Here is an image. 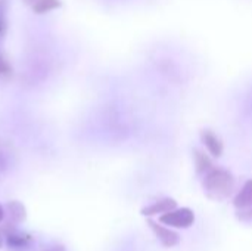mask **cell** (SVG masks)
Masks as SVG:
<instances>
[{"label": "cell", "mask_w": 252, "mask_h": 251, "mask_svg": "<svg viewBox=\"0 0 252 251\" xmlns=\"http://www.w3.org/2000/svg\"><path fill=\"white\" fill-rule=\"evenodd\" d=\"M204 189L213 200H226L235 189V178L224 169L213 167L204 178Z\"/></svg>", "instance_id": "obj_1"}, {"label": "cell", "mask_w": 252, "mask_h": 251, "mask_svg": "<svg viewBox=\"0 0 252 251\" xmlns=\"http://www.w3.org/2000/svg\"><path fill=\"white\" fill-rule=\"evenodd\" d=\"M159 222L162 225L171 226V228H179V229H186L190 228L195 223V215L190 209H174L171 212H167L159 216Z\"/></svg>", "instance_id": "obj_2"}, {"label": "cell", "mask_w": 252, "mask_h": 251, "mask_svg": "<svg viewBox=\"0 0 252 251\" xmlns=\"http://www.w3.org/2000/svg\"><path fill=\"white\" fill-rule=\"evenodd\" d=\"M149 228L152 229L154 235L159 240V243L167 247V249H173L176 246L180 244V235L174 231H171L170 228H167V225H162L161 222H154V220H148Z\"/></svg>", "instance_id": "obj_3"}, {"label": "cell", "mask_w": 252, "mask_h": 251, "mask_svg": "<svg viewBox=\"0 0 252 251\" xmlns=\"http://www.w3.org/2000/svg\"><path fill=\"white\" fill-rule=\"evenodd\" d=\"M177 209V203L173 200V198H164V200H159L158 203L149 206V207H145L142 210V215L146 216V217H151V216H157V215H164L167 212H171Z\"/></svg>", "instance_id": "obj_4"}, {"label": "cell", "mask_w": 252, "mask_h": 251, "mask_svg": "<svg viewBox=\"0 0 252 251\" xmlns=\"http://www.w3.org/2000/svg\"><path fill=\"white\" fill-rule=\"evenodd\" d=\"M201 138H202V142L205 143V146H207V149L210 151L211 155L221 157L223 149H224L223 148V142H221V139L213 130H204L201 133Z\"/></svg>", "instance_id": "obj_5"}, {"label": "cell", "mask_w": 252, "mask_h": 251, "mask_svg": "<svg viewBox=\"0 0 252 251\" xmlns=\"http://www.w3.org/2000/svg\"><path fill=\"white\" fill-rule=\"evenodd\" d=\"M233 204H235V207H236L238 210H245V209L251 207L252 206V179L251 180H248V182L244 185V188H242V189L239 191V194L235 197Z\"/></svg>", "instance_id": "obj_6"}, {"label": "cell", "mask_w": 252, "mask_h": 251, "mask_svg": "<svg viewBox=\"0 0 252 251\" xmlns=\"http://www.w3.org/2000/svg\"><path fill=\"white\" fill-rule=\"evenodd\" d=\"M195 166L198 173H208L213 169L211 160L201 151H195Z\"/></svg>", "instance_id": "obj_7"}, {"label": "cell", "mask_w": 252, "mask_h": 251, "mask_svg": "<svg viewBox=\"0 0 252 251\" xmlns=\"http://www.w3.org/2000/svg\"><path fill=\"white\" fill-rule=\"evenodd\" d=\"M58 6H59V1L58 0H37L35 4H34V9L37 12H46V10L55 9Z\"/></svg>", "instance_id": "obj_8"}, {"label": "cell", "mask_w": 252, "mask_h": 251, "mask_svg": "<svg viewBox=\"0 0 252 251\" xmlns=\"http://www.w3.org/2000/svg\"><path fill=\"white\" fill-rule=\"evenodd\" d=\"M239 217L244 220H252V206L245 210H239Z\"/></svg>", "instance_id": "obj_9"}, {"label": "cell", "mask_w": 252, "mask_h": 251, "mask_svg": "<svg viewBox=\"0 0 252 251\" xmlns=\"http://www.w3.org/2000/svg\"><path fill=\"white\" fill-rule=\"evenodd\" d=\"M46 251H65V247H62V246H55V247L47 249Z\"/></svg>", "instance_id": "obj_10"}, {"label": "cell", "mask_w": 252, "mask_h": 251, "mask_svg": "<svg viewBox=\"0 0 252 251\" xmlns=\"http://www.w3.org/2000/svg\"><path fill=\"white\" fill-rule=\"evenodd\" d=\"M3 217H4V212H3V209H1V206H0V222L3 220Z\"/></svg>", "instance_id": "obj_11"}, {"label": "cell", "mask_w": 252, "mask_h": 251, "mask_svg": "<svg viewBox=\"0 0 252 251\" xmlns=\"http://www.w3.org/2000/svg\"><path fill=\"white\" fill-rule=\"evenodd\" d=\"M0 247H1V238H0Z\"/></svg>", "instance_id": "obj_12"}]
</instances>
